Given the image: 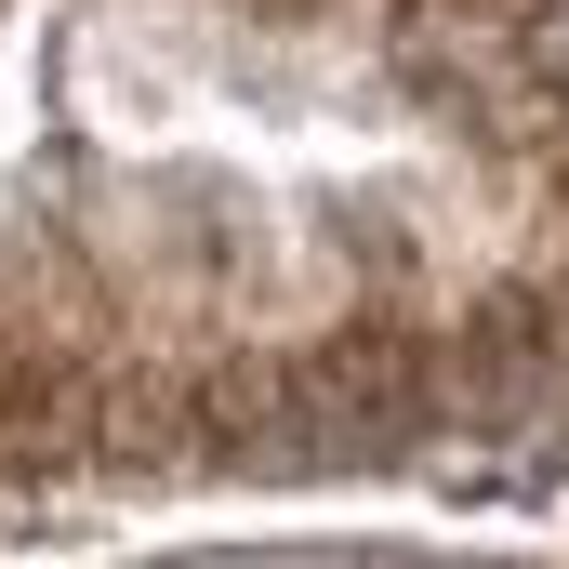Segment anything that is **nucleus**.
Masks as SVG:
<instances>
[{
  "instance_id": "f257e3e1",
  "label": "nucleus",
  "mask_w": 569,
  "mask_h": 569,
  "mask_svg": "<svg viewBox=\"0 0 569 569\" xmlns=\"http://www.w3.org/2000/svg\"><path fill=\"white\" fill-rule=\"evenodd\" d=\"M557 67H569V13H557Z\"/></svg>"
}]
</instances>
